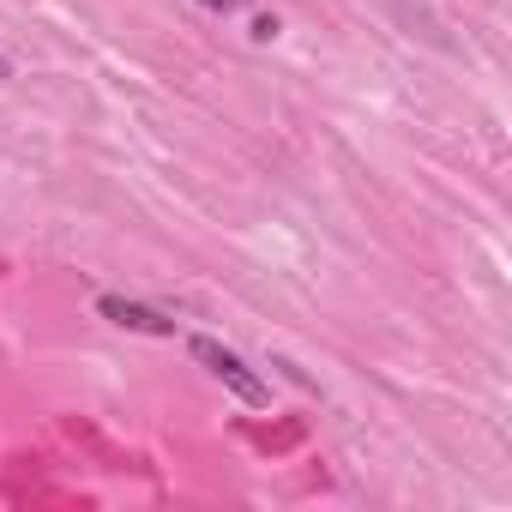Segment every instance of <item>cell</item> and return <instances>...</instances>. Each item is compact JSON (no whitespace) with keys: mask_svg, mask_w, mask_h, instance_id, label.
Listing matches in <instances>:
<instances>
[{"mask_svg":"<svg viewBox=\"0 0 512 512\" xmlns=\"http://www.w3.org/2000/svg\"><path fill=\"white\" fill-rule=\"evenodd\" d=\"M187 350H193V362H199L217 386H229L241 404H253V410H266V404H272V386H266L260 374H253V368H247L229 344H217V338H187Z\"/></svg>","mask_w":512,"mask_h":512,"instance_id":"obj_1","label":"cell"},{"mask_svg":"<svg viewBox=\"0 0 512 512\" xmlns=\"http://www.w3.org/2000/svg\"><path fill=\"white\" fill-rule=\"evenodd\" d=\"M97 314L121 332H151V338H175V320L145 308V302H127V296H97Z\"/></svg>","mask_w":512,"mask_h":512,"instance_id":"obj_2","label":"cell"},{"mask_svg":"<svg viewBox=\"0 0 512 512\" xmlns=\"http://www.w3.org/2000/svg\"><path fill=\"white\" fill-rule=\"evenodd\" d=\"M278 37V19H253V43H272Z\"/></svg>","mask_w":512,"mask_h":512,"instance_id":"obj_3","label":"cell"},{"mask_svg":"<svg viewBox=\"0 0 512 512\" xmlns=\"http://www.w3.org/2000/svg\"><path fill=\"white\" fill-rule=\"evenodd\" d=\"M199 7H205V13H235L241 0H199Z\"/></svg>","mask_w":512,"mask_h":512,"instance_id":"obj_4","label":"cell"},{"mask_svg":"<svg viewBox=\"0 0 512 512\" xmlns=\"http://www.w3.org/2000/svg\"><path fill=\"white\" fill-rule=\"evenodd\" d=\"M0 79H13V61H7V55H0Z\"/></svg>","mask_w":512,"mask_h":512,"instance_id":"obj_5","label":"cell"}]
</instances>
